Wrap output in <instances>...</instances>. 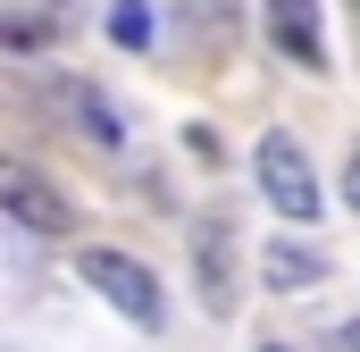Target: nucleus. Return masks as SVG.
<instances>
[{
    "label": "nucleus",
    "mask_w": 360,
    "mask_h": 352,
    "mask_svg": "<svg viewBox=\"0 0 360 352\" xmlns=\"http://www.w3.org/2000/svg\"><path fill=\"white\" fill-rule=\"evenodd\" d=\"M76 268H84V285L109 302V310H126L134 327H160L168 319V302H160V277L143 260H126V252H109V244H84L76 252Z\"/></svg>",
    "instance_id": "obj_1"
},
{
    "label": "nucleus",
    "mask_w": 360,
    "mask_h": 352,
    "mask_svg": "<svg viewBox=\"0 0 360 352\" xmlns=\"http://www.w3.org/2000/svg\"><path fill=\"white\" fill-rule=\"evenodd\" d=\"M260 193H269L285 218H319V176H310V160H302V143L276 126V134H260Z\"/></svg>",
    "instance_id": "obj_2"
},
{
    "label": "nucleus",
    "mask_w": 360,
    "mask_h": 352,
    "mask_svg": "<svg viewBox=\"0 0 360 352\" xmlns=\"http://www.w3.org/2000/svg\"><path fill=\"white\" fill-rule=\"evenodd\" d=\"M0 210H8V218H25L34 235H76L68 193H59L42 168H25V160H0Z\"/></svg>",
    "instance_id": "obj_3"
},
{
    "label": "nucleus",
    "mask_w": 360,
    "mask_h": 352,
    "mask_svg": "<svg viewBox=\"0 0 360 352\" xmlns=\"http://www.w3.org/2000/svg\"><path fill=\"white\" fill-rule=\"evenodd\" d=\"M269 42L302 68H327V42H319V0H269Z\"/></svg>",
    "instance_id": "obj_4"
},
{
    "label": "nucleus",
    "mask_w": 360,
    "mask_h": 352,
    "mask_svg": "<svg viewBox=\"0 0 360 352\" xmlns=\"http://www.w3.org/2000/svg\"><path fill=\"white\" fill-rule=\"evenodd\" d=\"M226 244H235V227L226 218H201V302L218 319L235 310V260H226Z\"/></svg>",
    "instance_id": "obj_5"
},
{
    "label": "nucleus",
    "mask_w": 360,
    "mask_h": 352,
    "mask_svg": "<svg viewBox=\"0 0 360 352\" xmlns=\"http://www.w3.org/2000/svg\"><path fill=\"white\" fill-rule=\"evenodd\" d=\"M269 285L276 294H293V285H319V277H327V260H319V252H293V244H269Z\"/></svg>",
    "instance_id": "obj_6"
},
{
    "label": "nucleus",
    "mask_w": 360,
    "mask_h": 352,
    "mask_svg": "<svg viewBox=\"0 0 360 352\" xmlns=\"http://www.w3.org/2000/svg\"><path fill=\"white\" fill-rule=\"evenodd\" d=\"M109 34H117L126 51H143V42H151V8H143V0H117V8H109Z\"/></svg>",
    "instance_id": "obj_7"
},
{
    "label": "nucleus",
    "mask_w": 360,
    "mask_h": 352,
    "mask_svg": "<svg viewBox=\"0 0 360 352\" xmlns=\"http://www.w3.org/2000/svg\"><path fill=\"white\" fill-rule=\"evenodd\" d=\"M76 126H84L92 143H117V118H109V101H101V92H76Z\"/></svg>",
    "instance_id": "obj_8"
},
{
    "label": "nucleus",
    "mask_w": 360,
    "mask_h": 352,
    "mask_svg": "<svg viewBox=\"0 0 360 352\" xmlns=\"http://www.w3.org/2000/svg\"><path fill=\"white\" fill-rule=\"evenodd\" d=\"M344 201L360 210V151H352V168H344Z\"/></svg>",
    "instance_id": "obj_9"
},
{
    "label": "nucleus",
    "mask_w": 360,
    "mask_h": 352,
    "mask_svg": "<svg viewBox=\"0 0 360 352\" xmlns=\"http://www.w3.org/2000/svg\"><path fill=\"white\" fill-rule=\"evenodd\" d=\"M335 352H360V319H352V327H335Z\"/></svg>",
    "instance_id": "obj_10"
},
{
    "label": "nucleus",
    "mask_w": 360,
    "mask_h": 352,
    "mask_svg": "<svg viewBox=\"0 0 360 352\" xmlns=\"http://www.w3.org/2000/svg\"><path fill=\"white\" fill-rule=\"evenodd\" d=\"M260 352H285V344H260Z\"/></svg>",
    "instance_id": "obj_11"
}]
</instances>
